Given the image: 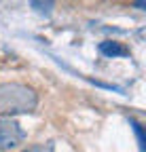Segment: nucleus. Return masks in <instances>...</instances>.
<instances>
[{
	"label": "nucleus",
	"mask_w": 146,
	"mask_h": 152,
	"mask_svg": "<svg viewBox=\"0 0 146 152\" xmlns=\"http://www.w3.org/2000/svg\"><path fill=\"white\" fill-rule=\"evenodd\" d=\"M38 106V95L28 85L4 83L0 85V116L11 114H30Z\"/></svg>",
	"instance_id": "1"
},
{
	"label": "nucleus",
	"mask_w": 146,
	"mask_h": 152,
	"mask_svg": "<svg viewBox=\"0 0 146 152\" xmlns=\"http://www.w3.org/2000/svg\"><path fill=\"white\" fill-rule=\"evenodd\" d=\"M26 137V133L21 129V125L7 118V116H0V150H13L17 148Z\"/></svg>",
	"instance_id": "2"
},
{
	"label": "nucleus",
	"mask_w": 146,
	"mask_h": 152,
	"mask_svg": "<svg viewBox=\"0 0 146 152\" xmlns=\"http://www.w3.org/2000/svg\"><path fill=\"white\" fill-rule=\"evenodd\" d=\"M100 53L104 57H110V59H114V57H127L129 55V49H127L123 42H117V40H104L100 42Z\"/></svg>",
	"instance_id": "3"
},
{
	"label": "nucleus",
	"mask_w": 146,
	"mask_h": 152,
	"mask_svg": "<svg viewBox=\"0 0 146 152\" xmlns=\"http://www.w3.org/2000/svg\"><path fill=\"white\" fill-rule=\"evenodd\" d=\"M30 7L36 11V13H40V15H51L53 7H55V0H28Z\"/></svg>",
	"instance_id": "4"
},
{
	"label": "nucleus",
	"mask_w": 146,
	"mask_h": 152,
	"mask_svg": "<svg viewBox=\"0 0 146 152\" xmlns=\"http://www.w3.org/2000/svg\"><path fill=\"white\" fill-rule=\"evenodd\" d=\"M53 142H47V144H34V146H28L23 152H53Z\"/></svg>",
	"instance_id": "5"
},
{
	"label": "nucleus",
	"mask_w": 146,
	"mask_h": 152,
	"mask_svg": "<svg viewBox=\"0 0 146 152\" xmlns=\"http://www.w3.org/2000/svg\"><path fill=\"white\" fill-rule=\"evenodd\" d=\"M131 123V127H134V131H136V137H138V144H140V150L144 152V133H142V125L138 123V121H129Z\"/></svg>",
	"instance_id": "6"
},
{
	"label": "nucleus",
	"mask_w": 146,
	"mask_h": 152,
	"mask_svg": "<svg viewBox=\"0 0 146 152\" xmlns=\"http://www.w3.org/2000/svg\"><path fill=\"white\" fill-rule=\"evenodd\" d=\"M136 9H140V11H144V0H136Z\"/></svg>",
	"instance_id": "7"
}]
</instances>
